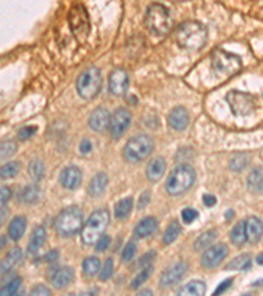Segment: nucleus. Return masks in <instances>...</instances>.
Wrapping results in <instances>:
<instances>
[{"label":"nucleus","mask_w":263,"mask_h":296,"mask_svg":"<svg viewBox=\"0 0 263 296\" xmlns=\"http://www.w3.org/2000/svg\"><path fill=\"white\" fill-rule=\"evenodd\" d=\"M83 273L86 277H94L95 274L99 273L100 270V261L98 257H87L86 260L83 261Z\"/></svg>","instance_id":"36"},{"label":"nucleus","mask_w":263,"mask_h":296,"mask_svg":"<svg viewBox=\"0 0 263 296\" xmlns=\"http://www.w3.org/2000/svg\"><path fill=\"white\" fill-rule=\"evenodd\" d=\"M140 295H153V292L150 291V290H142L140 292Z\"/></svg>","instance_id":"55"},{"label":"nucleus","mask_w":263,"mask_h":296,"mask_svg":"<svg viewBox=\"0 0 263 296\" xmlns=\"http://www.w3.org/2000/svg\"><path fill=\"white\" fill-rule=\"evenodd\" d=\"M228 246L224 244H217L214 246H209L205 249L201 255V266L205 269H214L221 263L224 258L228 255Z\"/></svg>","instance_id":"12"},{"label":"nucleus","mask_w":263,"mask_h":296,"mask_svg":"<svg viewBox=\"0 0 263 296\" xmlns=\"http://www.w3.org/2000/svg\"><path fill=\"white\" fill-rule=\"evenodd\" d=\"M109 242H111V237L107 236V234H103L95 244L96 251H104L109 246Z\"/></svg>","instance_id":"45"},{"label":"nucleus","mask_w":263,"mask_h":296,"mask_svg":"<svg viewBox=\"0 0 263 296\" xmlns=\"http://www.w3.org/2000/svg\"><path fill=\"white\" fill-rule=\"evenodd\" d=\"M132 208H133V199L132 197H125L120 200L115 205V216L117 220H125L131 214Z\"/></svg>","instance_id":"31"},{"label":"nucleus","mask_w":263,"mask_h":296,"mask_svg":"<svg viewBox=\"0 0 263 296\" xmlns=\"http://www.w3.org/2000/svg\"><path fill=\"white\" fill-rule=\"evenodd\" d=\"M11 195H12V192H11V190H9L8 187H5V186L1 187V190H0V199H1V204H5V203L11 199Z\"/></svg>","instance_id":"49"},{"label":"nucleus","mask_w":263,"mask_h":296,"mask_svg":"<svg viewBox=\"0 0 263 296\" xmlns=\"http://www.w3.org/2000/svg\"><path fill=\"white\" fill-rule=\"evenodd\" d=\"M46 238V232L44 227H36L33 229L32 234H31V238H29V244H28V251L29 253H37L38 249L41 247L44 241Z\"/></svg>","instance_id":"27"},{"label":"nucleus","mask_w":263,"mask_h":296,"mask_svg":"<svg viewBox=\"0 0 263 296\" xmlns=\"http://www.w3.org/2000/svg\"><path fill=\"white\" fill-rule=\"evenodd\" d=\"M79 150H81L82 154H87V153H90V151L92 150V144H91L90 140H87V138L82 140V142H81V146H79Z\"/></svg>","instance_id":"51"},{"label":"nucleus","mask_w":263,"mask_h":296,"mask_svg":"<svg viewBox=\"0 0 263 296\" xmlns=\"http://www.w3.org/2000/svg\"><path fill=\"white\" fill-rule=\"evenodd\" d=\"M107 184H108V175L105 173H98L91 179L88 184V194L92 197H99L104 194Z\"/></svg>","instance_id":"22"},{"label":"nucleus","mask_w":263,"mask_h":296,"mask_svg":"<svg viewBox=\"0 0 263 296\" xmlns=\"http://www.w3.org/2000/svg\"><path fill=\"white\" fill-rule=\"evenodd\" d=\"M195 179V170L188 164H179L168 177L166 182V192L171 196L181 195L194 184Z\"/></svg>","instance_id":"6"},{"label":"nucleus","mask_w":263,"mask_h":296,"mask_svg":"<svg viewBox=\"0 0 263 296\" xmlns=\"http://www.w3.org/2000/svg\"><path fill=\"white\" fill-rule=\"evenodd\" d=\"M132 116L131 112L125 108H117L114 114L111 115V120H109V133L114 140H118L127 132L129 124H131Z\"/></svg>","instance_id":"11"},{"label":"nucleus","mask_w":263,"mask_h":296,"mask_svg":"<svg viewBox=\"0 0 263 296\" xmlns=\"http://www.w3.org/2000/svg\"><path fill=\"white\" fill-rule=\"evenodd\" d=\"M153 148H154V142L148 134H137L132 137L124 146V158L128 162L137 164L140 161L145 160L153 151Z\"/></svg>","instance_id":"7"},{"label":"nucleus","mask_w":263,"mask_h":296,"mask_svg":"<svg viewBox=\"0 0 263 296\" xmlns=\"http://www.w3.org/2000/svg\"><path fill=\"white\" fill-rule=\"evenodd\" d=\"M20 286H21V278H20V277H16V278H14L12 280H9V282L5 284L4 287L1 288L0 294H1L3 296L15 295V294L18 291Z\"/></svg>","instance_id":"40"},{"label":"nucleus","mask_w":263,"mask_h":296,"mask_svg":"<svg viewBox=\"0 0 263 296\" xmlns=\"http://www.w3.org/2000/svg\"><path fill=\"white\" fill-rule=\"evenodd\" d=\"M25 228H27V219L24 216H16L15 219H12L8 227V234L11 240H14L15 242L18 241L24 236Z\"/></svg>","instance_id":"24"},{"label":"nucleus","mask_w":263,"mask_h":296,"mask_svg":"<svg viewBox=\"0 0 263 296\" xmlns=\"http://www.w3.org/2000/svg\"><path fill=\"white\" fill-rule=\"evenodd\" d=\"M231 283H233V279L231 278H228V279H225V280H222V282L217 286V288H216V290L214 291V295L216 296V295H221V294H224V292L227 291L228 288L230 287Z\"/></svg>","instance_id":"46"},{"label":"nucleus","mask_w":263,"mask_h":296,"mask_svg":"<svg viewBox=\"0 0 263 296\" xmlns=\"http://www.w3.org/2000/svg\"><path fill=\"white\" fill-rule=\"evenodd\" d=\"M175 38L181 48L186 50L196 51L205 45L207 29L199 21H186L178 27Z\"/></svg>","instance_id":"1"},{"label":"nucleus","mask_w":263,"mask_h":296,"mask_svg":"<svg viewBox=\"0 0 263 296\" xmlns=\"http://www.w3.org/2000/svg\"><path fill=\"white\" fill-rule=\"evenodd\" d=\"M225 100L228 101L231 112L236 116H247L254 112V99L247 92L231 90L225 96Z\"/></svg>","instance_id":"10"},{"label":"nucleus","mask_w":263,"mask_h":296,"mask_svg":"<svg viewBox=\"0 0 263 296\" xmlns=\"http://www.w3.org/2000/svg\"><path fill=\"white\" fill-rule=\"evenodd\" d=\"M103 78L101 71L95 66L87 67L77 79V91L81 98L86 100H92L101 91Z\"/></svg>","instance_id":"5"},{"label":"nucleus","mask_w":263,"mask_h":296,"mask_svg":"<svg viewBox=\"0 0 263 296\" xmlns=\"http://www.w3.org/2000/svg\"><path fill=\"white\" fill-rule=\"evenodd\" d=\"M151 273H153V266H151V264H148L145 267H142V270H141L140 273L137 274L136 277L133 278V280H132L131 287L133 288V290H137L138 287H141V284L145 283L146 280L149 279Z\"/></svg>","instance_id":"38"},{"label":"nucleus","mask_w":263,"mask_h":296,"mask_svg":"<svg viewBox=\"0 0 263 296\" xmlns=\"http://www.w3.org/2000/svg\"><path fill=\"white\" fill-rule=\"evenodd\" d=\"M231 216H233V211H229V212H228V214H225V217H227V220H229L231 217Z\"/></svg>","instance_id":"57"},{"label":"nucleus","mask_w":263,"mask_h":296,"mask_svg":"<svg viewBox=\"0 0 263 296\" xmlns=\"http://www.w3.org/2000/svg\"><path fill=\"white\" fill-rule=\"evenodd\" d=\"M108 211L104 210V208L94 211L88 217V220L84 223V225H83L82 230H81L82 241L86 245H95L100 237L104 234L105 229L108 227Z\"/></svg>","instance_id":"3"},{"label":"nucleus","mask_w":263,"mask_h":296,"mask_svg":"<svg viewBox=\"0 0 263 296\" xmlns=\"http://www.w3.org/2000/svg\"><path fill=\"white\" fill-rule=\"evenodd\" d=\"M129 86V77L125 70L123 68H116L114 70L108 79V88L111 94L116 96H121L125 94Z\"/></svg>","instance_id":"14"},{"label":"nucleus","mask_w":263,"mask_h":296,"mask_svg":"<svg viewBox=\"0 0 263 296\" xmlns=\"http://www.w3.org/2000/svg\"><path fill=\"white\" fill-rule=\"evenodd\" d=\"M216 238H217V230H214V229L207 230L201 236L197 237V240L194 244V249L196 251H204L205 249H208L209 246L214 244Z\"/></svg>","instance_id":"29"},{"label":"nucleus","mask_w":263,"mask_h":296,"mask_svg":"<svg viewBox=\"0 0 263 296\" xmlns=\"http://www.w3.org/2000/svg\"><path fill=\"white\" fill-rule=\"evenodd\" d=\"M51 294L49 288L44 286V284H38L31 291V295H41V296H49Z\"/></svg>","instance_id":"48"},{"label":"nucleus","mask_w":263,"mask_h":296,"mask_svg":"<svg viewBox=\"0 0 263 296\" xmlns=\"http://www.w3.org/2000/svg\"><path fill=\"white\" fill-rule=\"evenodd\" d=\"M212 67L216 73L231 77L240 73L242 68V61L238 55L217 49L212 53Z\"/></svg>","instance_id":"8"},{"label":"nucleus","mask_w":263,"mask_h":296,"mask_svg":"<svg viewBox=\"0 0 263 296\" xmlns=\"http://www.w3.org/2000/svg\"><path fill=\"white\" fill-rule=\"evenodd\" d=\"M68 24L71 28V32L79 42H84L90 34V17L86 8L81 4L74 5L70 14H68Z\"/></svg>","instance_id":"9"},{"label":"nucleus","mask_w":263,"mask_h":296,"mask_svg":"<svg viewBox=\"0 0 263 296\" xmlns=\"http://www.w3.org/2000/svg\"><path fill=\"white\" fill-rule=\"evenodd\" d=\"M21 257H23L21 249L17 247V246H15L14 249L7 254L4 260L1 261V274H3V275L8 274L9 271L14 269L15 266L21 261Z\"/></svg>","instance_id":"25"},{"label":"nucleus","mask_w":263,"mask_h":296,"mask_svg":"<svg viewBox=\"0 0 263 296\" xmlns=\"http://www.w3.org/2000/svg\"><path fill=\"white\" fill-rule=\"evenodd\" d=\"M158 229V221L153 216H148L140 220V223L137 224L134 228V236L137 238H148L151 234H154Z\"/></svg>","instance_id":"20"},{"label":"nucleus","mask_w":263,"mask_h":296,"mask_svg":"<svg viewBox=\"0 0 263 296\" xmlns=\"http://www.w3.org/2000/svg\"><path fill=\"white\" fill-rule=\"evenodd\" d=\"M181 232V224L178 223L177 220H174L171 223L168 224L167 228L164 230V237H162V241H164V245H171L175 240H177L179 234Z\"/></svg>","instance_id":"32"},{"label":"nucleus","mask_w":263,"mask_h":296,"mask_svg":"<svg viewBox=\"0 0 263 296\" xmlns=\"http://www.w3.org/2000/svg\"><path fill=\"white\" fill-rule=\"evenodd\" d=\"M58 257H59L58 251H57V250H51V251H49V253H48V254L45 255V260L48 261L49 263H54L55 261L58 260Z\"/></svg>","instance_id":"53"},{"label":"nucleus","mask_w":263,"mask_h":296,"mask_svg":"<svg viewBox=\"0 0 263 296\" xmlns=\"http://www.w3.org/2000/svg\"><path fill=\"white\" fill-rule=\"evenodd\" d=\"M230 240L231 242L236 246H242L245 245L246 240V232H245V220H242L240 223H237L230 232Z\"/></svg>","instance_id":"30"},{"label":"nucleus","mask_w":263,"mask_h":296,"mask_svg":"<svg viewBox=\"0 0 263 296\" xmlns=\"http://www.w3.org/2000/svg\"><path fill=\"white\" fill-rule=\"evenodd\" d=\"M114 260H112V258H107L104 263H103V267L100 270L99 278L101 279V280H108V279L112 277V274H114Z\"/></svg>","instance_id":"42"},{"label":"nucleus","mask_w":263,"mask_h":296,"mask_svg":"<svg viewBox=\"0 0 263 296\" xmlns=\"http://www.w3.org/2000/svg\"><path fill=\"white\" fill-rule=\"evenodd\" d=\"M136 253H137L136 242L129 241L127 245H125V247L123 249V251H121V261H123L124 263H128V262H131V261L134 258Z\"/></svg>","instance_id":"39"},{"label":"nucleus","mask_w":263,"mask_h":296,"mask_svg":"<svg viewBox=\"0 0 263 296\" xmlns=\"http://www.w3.org/2000/svg\"><path fill=\"white\" fill-rule=\"evenodd\" d=\"M37 131H38V128L34 127V125H28V127H24L21 128L20 131H18V138L20 140H28V138H31V137H33L34 134L37 133Z\"/></svg>","instance_id":"44"},{"label":"nucleus","mask_w":263,"mask_h":296,"mask_svg":"<svg viewBox=\"0 0 263 296\" xmlns=\"http://www.w3.org/2000/svg\"><path fill=\"white\" fill-rule=\"evenodd\" d=\"M74 270L71 267L64 266L61 269H57L51 277V283L54 284L55 288H65L73 282Z\"/></svg>","instance_id":"21"},{"label":"nucleus","mask_w":263,"mask_h":296,"mask_svg":"<svg viewBox=\"0 0 263 296\" xmlns=\"http://www.w3.org/2000/svg\"><path fill=\"white\" fill-rule=\"evenodd\" d=\"M83 214L78 207H67L61 211L54 221L55 230L64 237H71L83 228Z\"/></svg>","instance_id":"4"},{"label":"nucleus","mask_w":263,"mask_h":296,"mask_svg":"<svg viewBox=\"0 0 263 296\" xmlns=\"http://www.w3.org/2000/svg\"><path fill=\"white\" fill-rule=\"evenodd\" d=\"M251 264V257L250 254L245 253L236 257L234 260H231L228 266H225V270H247Z\"/></svg>","instance_id":"34"},{"label":"nucleus","mask_w":263,"mask_h":296,"mask_svg":"<svg viewBox=\"0 0 263 296\" xmlns=\"http://www.w3.org/2000/svg\"><path fill=\"white\" fill-rule=\"evenodd\" d=\"M4 244H5V238L4 237H1V246H4Z\"/></svg>","instance_id":"58"},{"label":"nucleus","mask_w":263,"mask_h":296,"mask_svg":"<svg viewBox=\"0 0 263 296\" xmlns=\"http://www.w3.org/2000/svg\"><path fill=\"white\" fill-rule=\"evenodd\" d=\"M40 197V188L36 184H28L18 192V200L24 204H34Z\"/></svg>","instance_id":"26"},{"label":"nucleus","mask_w":263,"mask_h":296,"mask_svg":"<svg viewBox=\"0 0 263 296\" xmlns=\"http://www.w3.org/2000/svg\"><path fill=\"white\" fill-rule=\"evenodd\" d=\"M253 286H263V279H259V280H257V282L253 283Z\"/></svg>","instance_id":"56"},{"label":"nucleus","mask_w":263,"mask_h":296,"mask_svg":"<svg viewBox=\"0 0 263 296\" xmlns=\"http://www.w3.org/2000/svg\"><path fill=\"white\" fill-rule=\"evenodd\" d=\"M28 173H29L33 181L40 182L45 175V164L41 160H33L28 166Z\"/></svg>","instance_id":"35"},{"label":"nucleus","mask_w":263,"mask_h":296,"mask_svg":"<svg viewBox=\"0 0 263 296\" xmlns=\"http://www.w3.org/2000/svg\"><path fill=\"white\" fill-rule=\"evenodd\" d=\"M17 151V145L16 142L12 140H7V141L1 142V148H0V155L1 158H8L11 155H14Z\"/></svg>","instance_id":"41"},{"label":"nucleus","mask_w":263,"mask_h":296,"mask_svg":"<svg viewBox=\"0 0 263 296\" xmlns=\"http://www.w3.org/2000/svg\"><path fill=\"white\" fill-rule=\"evenodd\" d=\"M257 263L261 264V266H263V253H261V254L257 257Z\"/></svg>","instance_id":"54"},{"label":"nucleus","mask_w":263,"mask_h":296,"mask_svg":"<svg viewBox=\"0 0 263 296\" xmlns=\"http://www.w3.org/2000/svg\"><path fill=\"white\" fill-rule=\"evenodd\" d=\"M250 164V157L245 153H238V154L231 157L230 162H229V167L231 171L234 173H241Z\"/></svg>","instance_id":"33"},{"label":"nucleus","mask_w":263,"mask_h":296,"mask_svg":"<svg viewBox=\"0 0 263 296\" xmlns=\"http://www.w3.org/2000/svg\"><path fill=\"white\" fill-rule=\"evenodd\" d=\"M247 188L254 194H262L263 192V167H255L250 171L247 181H246Z\"/></svg>","instance_id":"23"},{"label":"nucleus","mask_w":263,"mask_h":296,"mask_svg":"<svg viewBox=\"0 0 263 296\" xmlns=\"http://www.w3.org/2000/svg\"><path fill=\"white\" fill-rule=\"evenodd\" d=\"M109 120H111V115H109L108 110L104 107H98L90 114L88 125L94 132H103L108 128Z\"/></svg>","instance_id":"16"},{"label":"nucleus","mask_w":263,"mask_h":296,"mask_svg":"<svg viewBox=\"0 0 263 296\" xmlns=\"http://www.w3.org/2000/svg\"><path fill=\"white\" fill-rule=\"evenodd\" d=\"M216 201H217V199H216L214 195L207 194V195L203 196V203H204V205H207V207H212V205L216 204Z\"/></svg>","instance_id":"52"},{"label":"nucleus","mask_w":263,"mask_h":296,"mask_svg":"<svg viewBox=\"0 0 263 296\" xmlns=\"http://www.w3.org/2000/svg\"><path fill=\"white\" fill-rule=\"evenodd\" d=\"M181 220L184 221L186 224H191L194 223L196 219H197V216H199V214H197V211L194 210V208H184V210L181 211Z\"/></svg>","instance_id":"43"},{"label":"nucleus","mask_w":263,"mask_h":296,"mask_svg":"<svg viewBox=\"0 0 263 296\" xmlns=\"http://www.w3.org/2000/svg\"><path fill=\"white\" fill-rule=\"evenodd\" d=\"M150 201V192L149 191H145L142 195L140 196V201H138V210H142V208H145L146 205L149 204Z\"/></svg>","instance_id":"50"},{"label":"nucleus","mask_w":263,"mask_h":296,"mask_svg":"<svg viewBox=\"0 0 263 296\" xmlns=\"http://www.w3.org/2000/svg\"><path fill=\"white\" fill-rule=\"evenodd\" d=\"M166 166H167V164L162 157H155L150 161L146 166V177L150 182H158L159 179L164 177Z\"/></svg>","instance_id":"19"},{"label":"nucleus","mask_w":263,"mask_h":296,"mask_svg":"<svg viewBox=\"0 0 263 296\" xmlns=\"http://www.w3.org/2000/svg\"><path fill=\"white\" fill-rule=\"evenodd\" d=\"M154 257H155V251H148V253H145V254L141 257V260L138 261V263H140L141 267H145V266H148V264H150L153 262Z\"/></svg>","instance_id":"47"},{"label":"nucleus","mask_w":263,"mask_h":296,"mask_svg":"<svg viewBox=\"0 0 263 296\" xmlns=\"http://www.w3.org/2000/svg\"><path fill=\"white\" fill-rule=\"evenodd\" d=\"M59 183L67 190H75L82 183V170L77 166L65 167L59 175Z\"/></svg>","instance_id":"15"},{"label":"nucleus","mask_w":263,"mask_h":296,"mask_svg":"<svg viewBox=\"0 0 263 296\" xmlns=\"http://www.w3.org/2000/svg\"><path fill=\"white\" fill-rule=\"evenodd\" d=\"M188 266L186 262H178L177 264H174L171 267H168L167 270H164L161 278H159V286L161 288H170L173 287L174 284H177L183 279V277L186 275Z\"/></svg>","instance_id":"13"},{"label":"nucleus","mask_w":263,"mask_h":296,"mask_svg":"<svg viewBox=\"0 0 263 296\" xmlns=\"http://www.w3.org/2000/svg\"><path fill=\"white\" fill-rule=\"evenodd\" d=\"M167 121L171 129L178 131V132H181V131H184V129L188 127V124H190V116H188V112H187L186 108L177 107V108H174V110L170 112Z\"/></svg>","instance_id":"18"},{"label":"nucleus","mask_w":263,"mask_h":296,"mask_svg":"<svg viewBox=\"0 0 263 296\" xmlns=\"http://www.w3.org/2000/svg\"><path fill=\"white\" fill-rule=\"evenodd\" d=\"M205 291H207V287H205L204 282H201V280H192V282L187 283L186 286H183V287L179 288L178 295L201 296V295H204Z\"/></svg>","instance_id":"28"},{"label":"nucleus","mask_w":263,"mask_h":296,"mask_svg":"<svg viewBox=\"0 0 263 296\" xmlns=\"http://www.w3.org/2000/svg\"><path fill=\"white\" fill-rule=\"evenodd\" d=\"M173 23L171 12L164 4L153 3L146 9L145 25L155 36H166L171 31Z\"/></svg>","instance_id":"2"},{"label":"nucleus","mask_w":263,"mask_h":296,"mask_svg":"<svg viewBox=\"0 0 263 296\" xmlns=\"http://www.w3.org/2000/svg\"><path fill=\"white\" fill-rule=\"evenodd\" d=\"M20 169H21V164H20V162H8V164H5L1 166V169H0V177H1V179H9V178H14L16 177L18 173H20Z\"/></svg>","instance_id":"37"},{"label":"nucleus","mask_w":263,"mask_h":296,"mask_svg":"<svg viewBox=\"0 0 263 296\" xmlns=\"http://www.w3.org/2000/svg\"><path fill=\"white\" fill-rule=\"evenodd\" d=\"M245 232L247 242L254 245L261 241L263 236V221L255 216H250L249 219L245 220Z\"/></svg>","instance_id":"17"}]
</instances>
